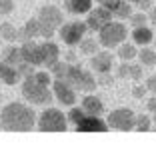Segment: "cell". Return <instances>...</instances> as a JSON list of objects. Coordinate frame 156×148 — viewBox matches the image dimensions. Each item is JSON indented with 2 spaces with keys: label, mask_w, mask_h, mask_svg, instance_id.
I'll return each mask as SVG.
<instances>
[{
  "label": "cell",
  "mask_w": 156,
  "mask_h": 148,
  "mask_svg": "<svg viewBox=\"0 0 156 148\" xmlns=\"http://www.w3.org/2000/svg\"><path fill=\"white\" fill-rule=\"evenodd\" d=\"M36 124V112L26 104L10 102L0 112V128L10 132H26Z\"/></svg>",
  "instance_id": "obj_1"
},
{
  "label": "cell",
  "mask_w": 156,
  "mask_h": 148,
  "mask_svg": "<svg viewBox=\"0 0 156 148\" xmlns=\"http://www.w3.org/2000/svg\"><path fill=\"white\" fill-rule=\"evenodd\" d=\"M50 74L48 72H32L24 76L22 82V94L24 98L32 102V104H48V102L54 98V92H52L48 84H50Z\"/></svg>",
  "instance_id": "obj_2"
},
{
  "label": "cell",
  "mask_w": 156,
  "mask_h": 148,
  "mask_svg": "<svg viewBox=\"0 0 156 148\" xmlns=\"http://www.w3.org/2000/svg\"><path fill=\"white\" fill-rule=\"evenodd\" d=\"M52 74L60 80H66L68 84H72L74 90H82V92H92L96 88V80L88 70L80 68L74 64H64V62H56L52 66Z\"/></svg>",
  "instance_id": "obj_3"
},
{
  "label": "cell",
  "mask_w": 156,
  "mask_h": 148,
  "mask_svg": "<svg viewBox=\"0 0 156 148\" xmlns=\"http://www.w3.org/2000/svg\"><path fill=\"white\" fill-rule=\"evenodd\" d=\"M38 22H40V36L42 38H50L54 34L56 28H60L62 24V12L56 6H42L38 12Z\"/></svg>",
  "instance_id": "obj_4"
},
{
  "label": "cell",
  "mask_w": 156,
  "mask_h": 148,
  "mask_svg": "<svg viewBox=\"0 0 156 148\" xmlns=\"http://www.w3.org/2000/svg\"><path fill=\"white\" fill-rule=\"evenodd\" d=\"M38 130L42 132H62L68 126V118L56 108H46L40 116H38Z\"/></svg>",
  "instance_id": "obj_5"
},
{
  "label": "cell",
  "mask_w": 156,
  "mask_h": 148,
  "mask_svg": "<svg viewBox=\"0 0 156 148\" xmlns=\"http://www.w3.org/2000/svg\"><path fill=\"white\" fill-rule=\"evenodd\" d=\"M126 26L122 22H108L100 30V44L104 48H116L126 40Z\"/></svg>",
  "instance_id": "obj_6"
},
{
  "label": "cell",
  "mask_w": 156,
  "mask_h": 148,
  "mask_svg": "<svg viewBox=\"0 0 156 148\" xmlns=\"http://www.w3.org/2000/svg\"><path fill=\"white\" fill-rule=\"evenodd\" d=\"M86 30H88L86 22H78V20H74V22L60 24L58 34H60V38H62V42H64V44H68V46H76V44H80V42H82Z\"/></svg>",
  "instance_id": "obj_7"
},
{
  "label": "cell",
  "mask_w": 156,
  "mask_h": 148,
  "mask_svg": "<svg viewBox=\"0 0 156 148\" xmlns=\"http://www.w3.org/2000/svg\"><path fill=\"white\" fill-rule=\"evenodd\" d=\"M106 122H108L110 128H116V130H132L134 122H136V114L130 108H116L108 114Z\"/></svg>",
  "instance_id": "obj_8"
},
{
  "label": "cell",
  "mask_w": 156,
  "mask_h": 148,
  "mask_svg": "<svg viewBox=\"0 0 156 148\" xmlns=\"http://www.w3.org/2000/svg\"><path fill=\"white\" fill-rule=\"evenodd\" d=\"M52 92H54V98L60 102V104L74 106V102H76V92H74V86L68 84L66 80L56 78L54 84H52Z\"/></svg>",
  "instance_id": "obj_9"
},
{
  "label": "cell",
  "mask_w": 156,
  "mask_h": 148,
  "mask_svg": "<svg viewBox=\"0 0 156 148\" xmlns=\"http://www.w3.org/2000/svg\"><path fill=\"white\" fill-rule=\"evenodd\" d=\"M112 20V12L108 8H104V6H100V8H94L88 12V18H86V26L90 28V30H96V32H100L102 28L106 26V24Z\"/></svg>",
  "instance_id": "obj_10"
},
{
  "label": "cell",
  "mask_w": 156,
  "mask_h": 148,
  "mask_svg": "<svg viewBox=\"0 0 156 148\" xmlns=\"http://www.w3.org/2000/svg\"><path fill=\"white\" fill-rule=\"evenodd\" d=\"M78 130H82V132H106V128H108V122H104L100 118V116H94V114H86L84 112V116L80 118V120L76 122Z\"/></svg>",
  "instance_id": "obj_11"
},
{
  "label": "cell",
  "mask_w": 156,
  "mask_h": 148,
  "mask_svg": "<svg viewBox=\"0 0 156 148\" xmlns=\"http://www.w3.org/2000/svg\"><path fill=\"white\" fill-rule=\"evenodd\" d=\"M20 54L30 66H42V46L34 40H26L20 46Z\"/></svg>",
  "instance_id": "obj_12"
},
{
  "label": "cell",
  "mask_w": 156,
  "mask_h": 148,
  "mask_svg": "<svg viewBox=\"0 0 156 148\" xmlns=\"http://www.w3.org/2000/svg\"><path fill=\"white\" fill-rule=\"evenodd\" d=\"M90 66H92V70L98 72V74L110 72V68H112V54L110 52H96V54L92 56Z\"/></svg>",
  "instance_id": "obj_13"
},
{
  "label": "cell",
  "mask_w": 156,
  "mask_h": 148,
  "mask_svg": "<svg viewBox=\"0 0 156 148\" xmlns=\"http://www.w3.org/2000/svg\"><path fill=\"white\" fill-rule=\"evenodd\" d=\"M20 70L18 68H14L12 64H8V62L4 60H0V80L4 84H8V86H12V84H16L20 80Z\"/></svg>",
  "instance_id": "obj_14"
},
{
  "label": "cell",
  "mask_w": 156,
  "mask_h": 148,
  "mask_svg": "<svg viewBox=\"0 0 156 148\" xmlns=\"http://www.w3.org/2000/svg\"><path fill=\"white\" fill-rule=\"evenodd\" d=\"M40 46H42V64H44V66H50V68H52V66L58 62V58H60L58 46H56V44H52V42H42Z\"/></svg>",
  "instance_id": "obj_15"
},
{
  "label": "cell",
  "mask_w": 156,
  "mask_h": 148,
  "mask_svg": "<svg viewBox=\"0 0 156 148\" xmlns=\"http://www.w3.org/2000/svg\"><path fill=\"white\" fill-rule=\"evenodd\" d=\"M104 8H108L112 12V16H118V18H128L130 14H132V8H130L128 0H112Z\"/></svg>",
  "instance_id": "obj_16"
},
{
  "label": "cell",
  "mask_w": 156,
  "mask_h": 148,
  "mask_svg": "<svg viewBox=\"0 0 156 148\" xmlns=\"http://www.w3.org/2000/svg\"><path fill=\"white\" fill-rule=\"evenodd\" d=\"M82 110L86 112V114L100 116L102 112H104V104H102L100 98H96V96H92V94H88V96L82 98Z\"/></svg>",
  "instance_id": "obj_17"
},
{
  "label": "cell",
  "mask_w": 156,
  "mask_h": 148,
  "mask_svg": "<svg viewBox=\"0 0 156 148\" xmlns=\"http://www.w3.org/2000/svg\"><path fill=\"white\" fill-rule=\"evenodd\" d=\"M66 10L70 14H88L92 10V0H66Z\"/></svg>",
  "instance_id": "obj_18"
},
{
  "label": "cell",
  "mask_w": 156,
  "mask_h": 148,
  "mask_svg": "<svg viewBox=\"0 0 156 148\" xmlns=\"http://www.w3.org/2000/svg\"><path fill=\"white\" fill-rule=\"evenodd\" d=\"M132 40L136 42V44H140V46H146V44H150L152 40H154V34H152L150 28L146 26H136L132 32Z\"/></svg>",
  "instance_id": "obj_19"
},
{
  "label": "cell",
  "mask_w": 156,
  "mask_h": 148,
  "mask_svg": "<svg viewBox=\"0 0 156 148\" xmlns=\"http://www.w3.org/2000/svg\"><path fill=\"white\" fill-rule=\"evenodd\" d=\"M118 56L122 58L124 62H128V60H132L134 56H138V50H136V46L134 44H120L118 46Z\"/></svg>",
  "instance_id": "obj_20"
},
{
  "label": "cell",
  "mask_w": 156,
  "mask_h": 148,
  "mask_svg": "<svg viewBox=\"0 0 156 148\" xmlns=\"http://www.w3.org/2000/svg\"><path fill=\"white\" fill-rule=\"evenodd\" d=\"M0 36L4 38V40H8V42H14L16 38H18V30H16L10 22H2L0 24Z\"/></svg>",
  "instance_id": "obj_21"
},
{
  "label": "cell",
  "mask_w": 156,
  "mask_h": 148,
  "mask_svg": "<svg viewBox=\"0 0 156 148\" xmlns=\"http://www.w3.org/2000/svg\"><path fill=\"white\" fill-rule=\"evenodd\" d=\"M138 58H140V64L142 66H154L156 64V52L150 50V48L138 50Z\"/></svg>",
  "instance_id": "obj_22"
},
{
  "label": "cell",
  "mask_w": 156,
  "mask_h": 148,
  "mask_svg": "<svg viewBox=\"0 0 156 148\" xmlns=\"http://www.w3.org/2000/svg\"><path fill=\"white\" fill-rule=\"evenodd\" d=\"M150 126H152V120L148 118L146 114H140V116H136V122H134V128L136 130H150Z\"/></svg>",
  "instance_id": "obj_23"
},
{
  "label": "cell",
  "mask_w": 156,
  "mask_h": 148,
  "mask_svg": "<svg viewBox=\"0 0 156 148\" xmlns=\"http://www.w3.org/2000/svg\"><path fill=\"white\" fill-rule=\"evenodd\" d=\"M80 48H82V52H86V54H96L98 52V42L92 40V38H88V40L80 42Z\"/></svg>",
  "instance_id": "obj_24"
},
{
  "label": "cell",
  "mask_w": 156,
  "mask_h": 148,
  "mask_svg": "<svg viewBox=\"0 0 156 148\" xmlns=\"http://www.w3.org/2000/svg\"><path fill=\"white\" fill-rule=\"evenodd\" d=\"M14 12V0H0V16H8Z\"/></svg>",
  "instance_id": "obj_25"
},
{
  "label": "cell",
  "mask_w": 156,
  "mask_h": 148,
  "mask_svg": "<svg viewBox=\"0 0 156 148\" xmlns=\"http://www.w3.org/2000/svg\"><path fill=\"white\" fill-rule=\"evenodd\" d=\"M82 116H84V110H82V108H72V110L68 112V120L72 122V124H76Z\"/></svg>",
  "instance_id": "obj_26"
},
{
  "label": "cell",
  "mask_w": 156,
  "mask_h": 148,
  "mask_svg": "<svg viewBox=\"0 0 156 148\" xmlns=\"http://www.w3.org/2000/svg\"><path fill=\"white\" fill-rule=\"evenodd\" d=\"M128 18H130V22L134 24V28H136V26H144V24H146V16H144V14H130Z\"/></svg>",
  "instance_id": "obj_27"
},
{
  "label": "cell",
  "mask_w": 156,
  "mask_h": 148,
  "mask_svg": "<svg viewBox=\"0 0 156 148\" xmlns=\"http://www.w3.org/2000/svg\"><path fill=\"white\" fill-rule=\"evenodd\" d=\"M130 78L132 80H140L142 78V64H130Z\"/></svg>",
  "instance_id": "obj_28"
},
{
  "label": "cell",
  "mask_w": 156,
  "mask_h": 148,
  "mask_svg": "<svg viewBox=\"0 0 156 148\" xmlns=\"http://www.w3.org/2000/svg\"><path fill=\"white\" fill-rule=\"evenodd\" d=\"M118 76L120 78H130V64L128 62H122L118 66Z\"/></svg>",
  "instance_id": "obj_29"
},
{
  "label": "cell",
  "mask_w": 156,
  "mask_h": 148,
  "mask_svg": "<svg viewBox=\"0 0 156 148\" xmlns=\"http://www.w3.org/2000/svg\"><path fill=\"white\" fill-rule=\"evenodd\" d=\"M146 90H150V92H154V94H156V76H150V78H148V82H146Z\"/></svg>",
  "instance_id": "obj_30"
},
{
  "label": "cell",
  "mask_w": 156,
  "mask_h": 148,
  "mask_svg": "<svg viewBox=\"0 0 156 148\" xmlns=\"http://www.w3.org/2000/svg\"><path fill=\"white\" fill-rule=\"evenodd\" d=\"M98 82L102 84V86H108V84H112V76H108V72H104V74H100V80Z\"/></svg>",
  "instance_id": "obj_31"
},
{
  "label": "cell",
  "mask_w": 156,
  "mask_h": 148,
  "mask_svg": "<svg viewBox=\"0 0 156 148\" xmlns=\"http://www.w3.org/2000/svg\"><path fill=\"white\" fill-rule=\"evenodd\" d=\"M132 94H134L136 98H142L144 94H146V86H136V88L132 90Z\"/></svg>",
  "instance_id": "obj_32"
},
{
  "label": "cell",
  "mask_w": 156,
  "mask_h": 148,
  "mask_svg": "<svg viewBox=\"0 0 156 148\" xmlns=\"http://www.w3.org/2000/svg\"><path fill=\"white\" fill-rule=\"evenodd\" d=\"M128 2H134V4H138L140 8H146V6L150 4V0H128Z\"/></svg>",
  "instance_id": "obj_33"
},
{
  "label": "cell",
  "mask_w": 156,
  "mask_h": 148,
  "mask_svg": "<svg viewBox=\"0 0 156 148\" xmlns=\"http://www.w3.org/2000/svg\"><path fill=\"white\" fill-rule=\"evenodd\" d=\"M148 110L156 112V98H150V100H148Z\"/></svg>",
  "instance_id": "obj_34"
},
{
  "label": "cell",
  "mask_w": 156,
  "mask_h": 148,
  "mask_svg": "<svg viewBox=\"0 0 156 148\" xmlns=\"http://www.w3.org/2000/svg\"><path fill=\"white\" fill-rule=\"evenodd\" d=\"M150 20L156 24V8H152V12H150Z\"/></svg>",
  "instance_id": "obj_35"
},
{
  "label": "cell",
  "mask_w": 156,
  "mask_h": 148,
  "mask_svg": "<svg viewBox=\"0 0 156 148\" xmlns=\"http://www.w3.org/2000/svg\"><path fill=\"white\" fill-rule=\"evenodd\" d=\"M96 2H100V6H106L108 2H112V0H96Z\"/></svg>",
  "instance_id": "obj_36"
},
{
  "label": "cell",
  "mask_w": 156,
  "mask_h": 148,
  "mask_svg": "<svg viewBox=\"0 0 156 148\" xmlns=\"http://www.w3.org/2000/svg\"><path fill=\"white\" fill-rule=\"evenodd\" d=\"M152 114H154V118H152V122H154V124H156V112H152Z\"/></svg>",
  "instance_id": "obj_37"
},
{
  "label": "cell",
  "mask_w": 156,
  "mask_h": 148,
  "mask_svg": "<svg viewBox=\"0 0 156 148\" xmlns=\"http://www.w3.org/2000/svg\"><path fill=\"white\" fill-rule=\"evenodd\" d=\"M0 40H2V36H0Z\"/></svg>",
  "instance_id": "obj_38"
},
{
  "label": "cell",
  "mask_w": 156,
  "mask_h": 148,
  "mask_svg": "<svg viewBox=\"0 0 156 148\" xmlns=\"http://www.w3.org/2000/svg\"><path fill=\"white\" fill-rule=\"evenodd\" d=\"M0 96H2V92H0Z\"/></svg>",
  "instance_id": "obj_39"
},
{
  "label": "cell",
  "mask_w": 156,
  "mask_h": 148,
  "mask_svg": "<svg viewBox=\"0 0 156 148\" xmlns=\"http://www.w3.org/2000/svg\"><path fill=\"white\" fill-rule=\"evenodd\" d=\"M154 42H156V38H154Z\"/></svg>",
  "instance_id": "obj_40"
}]
</instances>
